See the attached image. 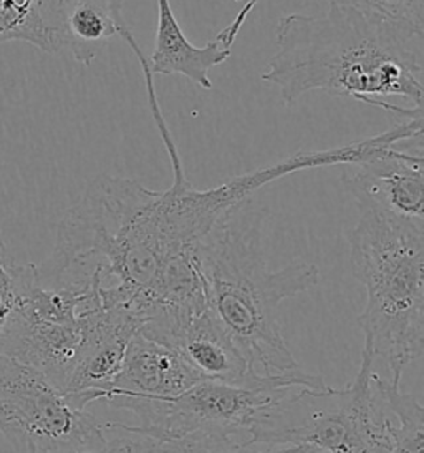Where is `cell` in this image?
<instances>
[{"label":"cell","mask_w":424,"mask_h":453,"mask_svg":"<svg viewBox=\"0 0 424 453\" xmlns=\"http://www.w3.org/2000/svg\"><path fill=\"white\" fill-rule=\"evenodd\" d=\"M166 153L172 168L168 189L153 191L110 174L93 180L62 218L52 254L37 266L42 284L80 294L102 286L103 306L126 307L143 324L176 329L209 309L196 251L216 223L265 185L307 170L297 153L198 189L178 147Z\"/></svg>","instance_id":"cell-1"},{"label":"cell","mask_w":424,"mask_h":453,"mask_svg":"<svg viewBox=\"0 0 424 453\" xmlns=\"http://www.w3.org/2000/svg\"><path fill=\"white\" fill-rule=\"evenodd\" d=\"M423 35L348 9L280 19L262 81L293 105L323 92L397 113L423 115Z\"/></svg>","instance_id":"cell-2"},{"label":"cell","mask_w":424,"mask_h":453,"mask_svg":"<svg viewBox=\"0 0 424 453\" xmlns=\"http://www.w3.org/2000/svg\"><path fill=\"white\" fill-rule=\"evenodd\" d=\"M264 221L262 206L252 198L240 201L199 244L196 263L214 318L255 372L278 375L300 369L284 339L278 307L314 289L320 273L307 261L269 269L262 248Z\"/></svg>","instance_id":"cell-3"},{"label":"cell","mask_w":424,"mask_h":453,"mask_svg":"<svg viewBox=\"0 0 424 453\" xmlns=\"http://www.w3.org/2000/svg\"><path fill=\"white\" fill-rule=\"evenodd\" d=\"M348 242L352 273L367 289L358 326L399 386L406 365L423 356L424 219L365 210Z\"/></svg>","instance_id":"cell-4"},{"label":"cell","mask_w":424,"mask_h":453,"mask_svg":"<svg viewBox=\"0 0 424 453\" xmlns=\"http://www.w3.org/2000/svg\"><path fill=\"white\" fill-rule=\"evenodd\" d=\"M305 388L327 390L330 386L320 375L302 369L270 375L259 386L201 380L171 399L115 397L108 403L134 413L140 426L106 424L151 439L183 441L202 450L254 447L257 437L274 424L278 411Z\"/></svg>","instance_id":"cell-5"},{"label":"cell","mask_w":424,"mask_h":453,"mask_svg":"<svg viewBox=\"0 0 424 453\" xmlns=\"http://www.w3.org/2000/svg\"><path fill=\"white\" fill-rule=\"evenodd\" d=\"M0 434L15 453H73L106 443V426L62 390L0 352Z\"/></svg>","instance_id":"cell-6"},{"label":"cell","mask_w":424,"mask_h":453,"mask_svg":"<svg viewBox=\"0 0 424 453\" xmlns=\"http://www.w3.org/2000/svg\"><path fill=\"white\" fill-rule=\"evenodd\" d=\"M373 360L370 346L365 344L355 380L333 392L330 407L297 417L295 403L300 395L261 447L307 445L320 453H390L391 417L373 386Z\"/></svg>","instance_id":"cell-7"},{"label":"cell","mask_w":424,"mask_h":453,"mask_svg":"<svg viewBox=\"0 0 424 453\" xmlns=\"http://www.w3.org/2000/svg\"><path fill=\"white\" fill-rule=\"evenodd\" d=\"M98 289L100 286L93 288L80 304L79 357L64 390L79 409L106 399L121 371L132 335L143 326V319L126 307L103 306Z\"/></svg>","instance_id":"cell-8"},{"label":"cell","mask_w":424,"mask_h":453,"mask_svg":"<svg viewBox=\"0 0 424 453\" xmlns=\"http://www.w3.org/2000/svg\"><path fill=\"white\" fill-rule=\"evenodd\" d=\"M342 166L344 189L357 200L361 211L424 219L423 151L414 155L388 143Z\"/></svg>","instance_id":"cell-9"},{"label":"cell","mask_w":424,"mask_h":453,"mask_svg":"<svg viewBox=\"0 0 424 453\" xmlns=\"http://www.w3.org/2000/svg\"><path fill=\"white\" fill-rule=\"evenodd\" d=\"M261 0H247L234 20L214 41L198 47L186 37L170 0H158L155 47L148 58L153 75H181L204 90H211L209 72L223 65L232 54L238 34Z\"/></svg>","instance_id":"cell-10"},{"label":"cell","mask_w":424,"mask_h":453,"mask_svg":"<svg viewBox=\"0 0 424 453\" xmlns=\"http://www.w3.org/2000/svg\"><path fill=\"white\" fill-rule=\"evenodd\" d=\"M202 380L183 356L148 334L132 335L125 360L106 402L115 397L171 399Z\"/></svg>","instance_id":"cell-11"},{"label":"cell","mask_w":424,"mask_h":453,"mask_svg":"<svg viewBox=\"0 0 424 453\" xmlns=\"http://www.w3.org/2000/svg\"><path fill=\"white\" fill-rule=\"evenodd\" d=\"M164 344L174 347L202 377L232 386H259L270 375L255 372L211 311L186 322Z\"/></svg>","instance_id":"cell-12"},{"label":"cell","mask_w":424,"mask_h":453,"mask_svg":"<svg viewBox=\"0 0 424 453\" xmlns=\"http://www.w3.org/2000/svg\"><path fill=\"white\" fill-rule=\"evenodd\" d=\"M128 0H62L58 34L62 55H70L81 65H90L106 43L128 24L123 7Z\"/></svg>","instance_id":"cell-13"},{"label":"cell","mask_w":424,"mask_h":453,"mask_svg":"<svg viewBox=\"0 0 424 453\" xmlns=\"http://www.w3.org/2000/svg\"><path fill=\"white\" fill-rule=\"evenodd\" d=\"M60 5L62 0H0V47L26 42L45 54L62 55Z\"/></svg>","instance_id":"cell-14"},{"label":"cell","mask_w":424,"mask_h":453,"mask_svg":"<svg viewBox=\"0 0 424 453\" xmlns=\"http://www.w3.org/2000/svg\"><path fill=\"white\" fill-rule=\"evenodd\" d=\"M373 386L383 400L386 411L397 418L390 422V453H424L423 403L410 394H403L399 386L373 373Z\"/></svg>","instance_id":"cell-15"},{"label":"cell","mask_w":424,"mask_h":453,"mask_svg":"<svg viewBox=\"0 0 424 453\" xmlns=\"http://www.w3.org/2000/svg\"><path fill=\"white\" fill-rule=\"evenodd\" d=\"M330 7L368 15L424 37V0H327Z\"/></svg>","instance_id":"cell-16"},{"label":"cell","mask_w":424,"mask_h":453,"mask_svg":"<svg viewBox=\"0 0 424 453\" xmlns=\"http://www.w3.org/2000/svg\"><path fill=\"white\" fill-rule=\"evenodd\" d=\"M28 265L19 266L7 254V248L0 236V339L19 304Z\"/></svg>","instance_id":"cell-17"},{"label":"cell","mask_w":424,"mask_h":453,"mask_svg":"<svg viewBox=\"0 0 424 453\" xmlns=\"http://www.w3.org/2000/svg\"><path fill=\"white\" fill-rule=\"evenodd\" d=\"M126 434H130V432H126ZM130 435H132V437L106 440L105 445H102L98 449H93V450L73 453H146L145 437L138 435V434H130Z\"/></svg>","instance_id":"cell-18"},{"label":"cell","mask_w":424,"mask_h":453,"mask_svg":"<svg viewBox=\"0 0 424 453\" xmlns=\"http://www.w3.org/2000/svg\"><path fill=\"white\" fill-rule=\"evenodd\" d=\"M223 450V449H221ZM221 450H199V449H189L176 441H166V440H153V452L151 453H219Z\"/></svg>","instance_id":"cell-19"}]
</instances>
